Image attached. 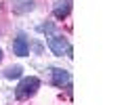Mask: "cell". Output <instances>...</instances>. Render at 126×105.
Here are the masks:
<instances>
[{"mask_svg":"<svg viewBox=\"0 0 126 105\" xmlns=\"http://www.w3.org/2000/svg\"><path fill=\"white\" fill-rule=\"evenodd\" d=\"M13 53L19 55V57L30 55V42H27V38L23 36V34H19V36L13 40Z\"/></svg>","mask_w":126,"mask_h":105,"instance_id":"277c9868","label":"cell"},{"mask_svg":"<svg viewBox=\"0 0 126 105\" xmlns=\"http://www.w3.org/2000/svg\"><path fill=\"white\" fill-rule=\"evenodd\" d=\"M0 61H2V50H0Z\"/></svg>","mask_w":126,"mask_h":105,"instance_id":"ba28073f","label":"cell"},{"mask_svg":"<svg viewBox=\"0 0 126 105\" xmlns=\"http://www.w3.org/2000/svg\"><path fill=\"white\" fill-rule=\"evenodd\" d=\"M40 88V80L38 78H23L21 82H19V86H17V90H15V97H17L19 101H23V99H30L34 92Z\"/></svg>","mask_w":126,"mask_h":105,"instance_id":"6da1fadb","label":"cell"},{"mask_svg":"<svg viewBox=\"0 0 126 105\" xmlns=\"http://www.w3.org/2000/svg\"><path fill=\"white\" fill-rule=\"evenodd\" d=\"M21 76V67L19 65H13V67L4 69V78H19Z\"/></svg>","mask_w":126,"mask_h":105,"instance_id":"8992f818","label":"cell"},{"mask_svg":"<svg viewBox=\"0 0 126 105\" xmlns=\"http://www.w3.org/2000/svg\"><path fill=\"white\" fill-rule=\"evenodd\" d=\"M48 48L57 57H63V53H67V57H72V46L67 44V38H63V36H50L48 38Z\"/></svg>","mask_w":126,"mask_h":105,"instance_id":"7a4b0ae2","label":"cell"},{"mask_svg":"<svg viewBox=\"0 0 126 105\" xmlns=\"http://www.w3.org/2000/svg\"><path fill=\"white\" fill-rule=\"evenodd\" d=\"M50 82H53L55 86L63 88V86H69V82H72V76H69V72H65V69L53 67V69H50Z\"/></svg>","mask_w":126,"mask_h":105,"instance_id":"3957f363","label":"cell"},{"mask_svg":"<svg viewBox=\"0 0 126 105\" xmlns=\"http://www.w3.org/2000/svg\"><path fill=\"white\" fill-rule=\"evenodd\" d=\"M69 11H72V0H57V4L53 9V15L57 19H65L69 15Z\"/></svg>","mask_w":126,"mask_h":105,"instance_id":"5b68a950","label":"cell"},{"mask_svg":"<svg viewBox=\"0 0 126 105\" xmlns=\"http://www.w3.org/2000/svg\"><path fill=\"white\" fill-rule=\"evenodd\" d=\"M40 32H53V23H44V25H38Z\"/></svg>","mask_w":126,"mask_h":105,"instance_id":"52a82bcc","label":"cell"}]
</instances>
